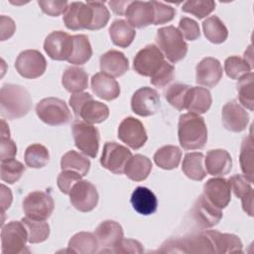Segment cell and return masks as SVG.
Returning <instances> with one entry per match:
<instances>
[{
	"label": "cell",
	"instance_id": "1",
	"mask_svg": "<svg viewBox=\"0 0 254 254\" xmlns=\"http://www.w3.org/2000/svg\"><path fill=\"white\" fill-rule=\"evenodd\" d=\"M32 107L29 91L19 84H4L0 90V111L3 119L14 120L27 115Z\"/></svg>",
	"mask_w": 254,
	"mask_h": 254
},
{
	"label": "cell",
	"instance_id": "2",
	"mask_svg": "<svg viewBox=\"0 0 254 254\" xmlns=\"http://www.w3.org/2000/svg\"><path fill=\"white\" fill-rule=\"evenodd\" d=\"M178 136L185 150H200L207 141V128L204 119L198 114L185 113L179 118Z\"/></svg>",
	"mask_w": 254,
	"mask_h": 254
},
{
	"label": "cell",
	"instance_id": "3",
	"mask_svg": "<svg viewBox=\"0 0 254 254\" xmlns=\"http://www.w3.org/2000/svg\"><path fill=\"white\" fill-rule=\"evenodd\" d=\"M156 42L161 52L171 63H178L183 60L188 53V45L183 35L174 26L160 28L157 31Z\"/></svg>",
	"mask_w": 254,
	"mask_h": 254
},
{
	"label": "cell",
	"instance_id": "4",
	"mask_svg": "<svg viewBox=\"0 0 254 254\" xmlns=\"http://www.w3.org/2000/svg\"><path fill=\"white\" fill-rule=\"evenodd\" d=\"M36 113L44 123L51 126L66 124L71 119L66 103L57 97H47L38 102Z\"/></svg>",
	"mask_w": 254,
	"mask_h": 254
},
{
	"label": "cell",
	"instance_id": "5",
	"mask_svg": "<svg viewBox=\"0 0 254 254\" xmlns=\"http://www.w3.org/2000/svg\"><path fill=\"white\" fill-rule=\"evenodd\" d=\"M74 144L84 155L95 158L99 149V131L96 127L83 121L76 120L72 124Z\"/></svg>",
	"mask_w": 254,
	"mask_h": 254
},
{
	"label": "cell",
	"instance_id": "6",
	"mask_svg": "<svg viewBox=\"0 0 254 254\" xmlns=\"http://www.w3.org/2000/svg\"><path fill=\"white\" fill-rule=\"evenodd\" d=\"M27 241L28 234L22 221H10L2 225L1 252L3 254L23 253Z\"/></svg>",
	"mask_w": 254,
	"mask_h": 254
},
{
	"label": "cell",
	"instance_id": "7",
	"mask_svg": "<svg viewBox=\"0 0 254 254\" xmlns=\"http://www.w3.org/2000/svg\"><path fill=\"white\" fill-rule=\"evenodd\" d=\"M22 205L26 216L36 220L48 219L55 208V202L52 195L41 190L30 192L23 199Z\"/></svg>",
	"mask_w": 254,
	"mask_h": 254
},
{
	"label": "cell",
	"instance_id": "8",
	"mask_svg": "<svg viewBox=\"0 0 254 254\" xmlns=\"http://www.w3.org/2000/svg\"><path fill=\"white\" fill-rule=\"evenodd\" d=\"M132 157L131 151L116 142H106L103 146L100 164L113 174L121 175Z\"/></svg>",
	"mask_w": 254,
	"mask_h": 254
},
{
	"label": "cell",
	"instance_id": "9",
	"mask_svg": "<svg viewBox=\"0 0 254 254\" xmlns=\"http://www.w3.org/2000/svg\"><path fill=\"white\" fill-rule=\"evenodd\" d=\"M161 50L151 44L140 50L134 58L133 68L134 70L143 75L151 77L166 62Z\"/></svg>",
	"mask_w": 254,
	"mask_h": 254
},
{
	"label": "cell",
	"instance_id": "10",
	"mask_svg": "<svg viewBox=\"0 0 254 254\" xmlns=\"http://www.w3.org/2000/svg\"><path fill=\"white\" fill-rule=\"evenodd\" d=\"M15 67L21 76L33 79L44 74L47 68V61L39 51L26 50L17 57Z\"/></svg>",
	"mask_w": 254,
	"mask_h": 254
},
{
	"label": "cell",
	"instance_id": "11",
	"mask_svg": "<svg viewBox=\"0 0 254 254\" xmlns=\"http://www.w3.org/2000/svg\"><path fill=\"white\" fill-rule=\"evenodd\" d=\"M73 49V36L64 31H54L47 36L44 50L55 61H67Z\"/></svg>",
	"mask_w": 254,
	"mask_h": 254
},
{
	"label": "cell",
	"instance_id": "12",
	"mask_svg": "<svg viewBox=\"0 0 254 254\" xmlns=\"http://www.w3.org/2000/svg\"><path fill=\"white\" fill-rule=\"evenodd\" d=\"M70 203L81 212H88L98 203V192L94 185L88 181H79L69 191Z\"/></svg>",
	"mask_w": 254,
	"mask_h": 254
},
{
	"label": "cell",
	"instance_id": "13",
	"mask_svg": "<svg viewBox=\"0 0 254 254\" xmlns=\"http://www.w3.org/2000/svg\"><path fill=\"white\" fill-rule=\"evenodd\" d=\"M118 138L133 150H138L145 145L148 136L143 123L134 118H124L118 127Z\"/></svg>",
	"mask_w": 254,
	"mask_h": 254
},
{
	"label": "cell",
	"instance_id": "14",
	"mask_svg": "<svg viewBox=\"0 0 254 254\" xmlns=\"http://www.w3.org/2000/svg\"><path fill=\"white\" fill-rule=\"evenodd\" d=\"M161 106L160 95L154 88L144 86L137 89L131 98V108L139 116L147 117L157 113Z\"/></svg>",
	"mask_w": 254,
	"mask_h": 254
},
{
	"label": "cell",
	"instance_id": "15",
	"mask_svg": "<svg viewBox=\"0 0 254 254\" xmlns=\"http://www.w3.org/2000/svg\"><path fill=\"white\" fill-rule=\"evenodd\" d=\"M92 9L87 3L71 2L68 4L65 12L64 13L63 20L68 30H89L92 22Z\"/></svg>",
	"mask_w": 254,
	"mask_h": 254
},
{
	"label": "cell",
	"instance_id": "16",
	"mask_svg": "<svg viewBox=\"0 0 254 254\" xmlns=\"http://www.w3.org/2000/svg\"><path fill=\"white\" fill-rule=\"evenodd\" d=\"M191 212L196 223L202 228L213 227L222 218L221 209L213 205L203 194L197 197Z\"/></svg>",
	"mask_w": 254,
	"mask_h": 254
},
{
	"label": "cell",
	"instance_id": "17",
	"mask_svg": "<svg viewBox=\"0 0 254 254\" xmlns=\"http://www.w3.org/2000/svg\"><path fill=\"white\" fill-rule=\"evenodd\" d=\"M222 66L215 58L202 59L195 68V82L199 85L212 88L222 78Z\"/></svg>",
	"mask_w": 254,
	"mask_h": 254
},
{
	"label": "cell",
	"instance_id": "18",
	"mask_svg": "<svg viewBox=\"0 0 254 254\" xmlns=\"http://www.w3.org/2000/svg\"><path fill=\"white\" fill-rule=\"evenodd\" d=\"M213 205L222 209L231 199V189L227 180L223 178L209 179L203 186L202 193Z\"/></svg>",
	"mask_w": 254,
	"mask_h": 254
},
{
	"label": "cell",
	"instance_id": "19",
	"mask_svg": "<svg viewBox=\"0 0 254 254\" xmlns=\"http://www.w3.org/2000/svg\"><path fill=\"white\" fill-rule=\"evenodd\" d=\"M221 118L225 129L236 133L243 131L249 122V114L236 100L228 101L222 107Z\"/></svg>",
	"mask_w": 254,
	"mask_h": 254
},
{
	"label": "cell",
	"instance_id": "20",
	"mask_svg": "<svg viewBox=\"0 0 254 254\" xmlns=\"http://www.w3.org/2000/svg\"><path fill=\"white\" fill-rule=\"evenodd\" d=\"M127 22L133 27L142 29L154 24V8L151 1H131L125 12Z\"/></svg>",
	"mask_w": 254,
	"mask_h": 254
},
{
	"label": "cell",
	"instance_id": "21",
	"mask_svg": "<svg viewBox=\"0 0 254 254\" xmlns=\"http://www.w3.org/2000/svg\"><path fill=\"white\" fill-rule=\"evenodd\" d=\"M99 65L102 72L112 77H119L129 69L128 59L123 53L116 50H110L101 55Z\"/></svg>",
	"mask_w": 254,
	"mask_h": 254
},
{
	"label": "cell",
	"instance_id": "22",
	"mask_svg": "<svg viewBox=\"0 0 254 254\" xmlns=\"http://www.w3.org/2000/svg\"><path fill=\"white\" fill-rule=\"evenodd\" d=\"M204 167L206 173L211 176L220 177L227 175L232 168L231 156L223 149L210 150L204 158Z\"/></svg>",
	"mask_w": 254,
	"mask_h": 254
},
{
	"label": "cell",
	"instance_id": "23",
	"mask_svg": "<svg viewBox=\"0 0 254 254\" xmlns=\"http://www.w3.org/2000/svg\"><path fill=\"white\" fill-rule=\"evenodd\" d=\"M94 235L98 241L99 246L109 248L106 252L110 250L123 238V228L122 226L114 220H104L95 229Z\"/></svg>",
	"mask_w": 254,
	"mask_h": 254
},
{
	"label": "cell",
	"instance_id": "24",
	"mask_svg": "<svg viewBox=\"0 0 254 254\" xmlns=\"http://www.w3.org/2000/svg\"><path fill=\"white\" fill-rule=\"evenodd\" d=\"M91 89L101 99L110 101L116 99L120 94L119 83L104 72H97L91 78Z\"/></svg>",
	"mask_w": 254,
	"mask_h": 254
},
{
	"label": "cell",
	"instance_id": "25",
	"mask_svg": "<svg viewBox=\"0 0 254 254\" xmlns=\"http://www.w3.org/2000/svg\"><path fill=\"white\" fill-rule=\"evenodd\" d=\"M211 102L212 98L208 89L199 86H190L187 95L185 109L190 111V113L203 114L210 108Z\"/></svg>",
	"mask_w": 254,
	"mask_h": 254
},
{
	"label": "cell",
	"instance_id": "26",
	"mask_svg": "<svg viewBox=\"0 0 254 254\" xmlns=\"http://www.w3.org/2000/svg\"><path fill=\"white\" fill-rule=\"evenodd\" d=\"M212 241L215 253H241L243 245L240 238L230 233H220L216 230H206Z\"/></svg>",
	"mask_w": 254,
	"mask_h": 254
},
{
	"label": "cell",
	"instance_id": "27",
	"mask_svg": "<svg viewBox=\"0 0 254 254\" xmlns=\"http://www.w3.org/2000/svg\"><path fill=\"white\" fill-rule=\"evenodd\" d=\"M133 208L142 215H150L157 210L158 201L154 192L145 187H138L131 195Z\"/></svg>",
	"mask_w": 254,
	"mask_h": 254
},
{
	"label": "cell",
	"instance_id": "28",
	"mask_svg": "<svg viewBox=\"0 0 254 254\" xmlns=\"http://www.w3.org/2000/svg\"><path fill=\"white\" fill-rule=\"evenodd\" d=\"M109 36L115 46L127 48L132 44L136 36V31L127 21L117 19L109 27Z\"/></svg>",
	"mask_w": 254,
	"mask_h": 254
},
{
	"label": "cell",
	"instance_id": "29",
	"mask_svg": "<svg viewBox=\"0 0 254 254\" xmlns=\"http://www.w3.org/2000/svg\"><path fill=\"white\" fill-rule=\"evenodd\" d=\"M62 83L68 92H82L88 87V75L81 67L69 66L63 73Z\"/></svg>",
	"mask_w": 254,
	"mask_h": 254
},
{
	"label": "cell",
	"instance_id": "30",
	"mask_svg": "<svg viewBox=\"0 0 254 254\" xmlns=\"http://www.w3.org/2000/svg\"><path fill=\"white\" fill-rule=\"evenodd\" d=\"M152 171V162L144 155L136 154L128 161L124 173L130 180L141 182L148 178Z\"/></svg>",
	"mask_w": 254,
	"mask_h": 254
},
{
	"label": "cell",
	"instance_id": "31",
	"mask_svg": "<svg viewBox=\"0 0 254 254\" xmlns=\"http://www.w3.org/2000/svg\"><path fill=\"white\" fill-rule=\"evenodd\" d=\"M204 156L200 152L187 153L183 160L182 170L190 180L202 181L206 176L204 168Z\"/></svg>",
	"mask_w": 254,
	"mask_h": 254
},
{
	"label": "cell",
	"instance_id": "32",
	"mask_svg": "<svg viewBox=\"0 0 254 254\" xmlns=\"http://www.w3.org/2000/svg\"><path fill=\"white\" fill-rule=\"evenodd\" d=\"M98 241L94 234L90 232H78L68 241L67 251L79 254H93L97 252Z\"/></svg>",
	"mask_w": 254,
	"mask_h": 254
},
{
	"label": "cell",
	"instance_id": "33",
	"mask_svg": "<svg viewBox=\"0 0 254 254\" xmlns=\"http://www.w3.org/2000/svg\"><path fill=\"white\" fill-rule=\"evenodd\" d=\"M109 116V108L106 104L90 99L83 104L79 117L88 124H96L105 121Z\"/></svg>",
	"mask_w": 254,
	"mask_h": 254
},
{
	"label": "cell",
	"instance_id": "34",
	"mask_svg": "<svg viewBox=\"0 0 254 254\" xmlns=\"http://www.w3.org/2000/svg\"><path fill=\"white\" fill-rule=\"evenodd\" d=\"M182 158V151L177 146L167 145L161 147L154 155L155 164L163 170L176 169Z\"/></svg>",
	"mask_w": 254,
	"mask_h": 254
},
{
	"label": "cell",
	"instance_id": "35",
	"mask_svg": "<svg viewBox=\"0 0 254 254\" xmlns=\"http://www.w3.org/2000/svg\"><path fill=\"white\" fill-rule=\"evenodd\" d=\"M202 30L205 38L213 44H221L228 37L227 28L217 16L206 18L202 22Z\"/></svg>",
	"mask_w": 254,
	"mask_h": 254
},
{
	"label": "cell",
	"instance_id": "36",
	"mask_svg": "<svg viewBox=\"0 0 254 254\" xmlns=\"http://www.w3.org/2000/svg\"><path fill=\"white\" fill-rule=\"evenodd\" d=\"M92 56V48L85 35L73 36V49L67 62L72 64H84Z\"/></svg>",
	"mask_w": 254,
	"mask_h": 254
},
{
	"label": "cell",
	"instance_id": "37",
	"mask_svg": "<svg viewBox=\"0 0 254 254\" xmlns=\"http://www.w3.org/2000/svg\"><path fill=\"white\" fill-rule=\"evenodd\" d=\"M23 222L27 234L28 242L32 244L41 243L46 241L50 236V226L45 220H36L29 217H23L21 219Z\"/></svg>",
	"mask_w": 254,
	"mask_h": 254
},
{
	"label": "cell",
	"instance_id": "38",
	"mask_svg": "<svg viewBox=\"0 0 254 254\" xmlns=\"http://www.w3.org/2000/svg\"><path fill=\"white\" fill-rule=\"evenodd\" d=\"M62 170H69L78 173L82 177L87 175L90 169V161L76 151L66 152L61 159Z\"/></svg>",
	"mask_w": 254,
	"mask_h": 254
},
{
	"label": "cell",
	"instance_id": "39",
	"mask_svg": "<svg viewBox=\"0 0 254 254\" xmlns=\"http://www.w3.org/2000/svg\"><path fill=\"white\" fill-rule=\"evenodd\" d=\"M49 160L50 154L44 145L32 144L25 151V163L29 168H43L49 163Z\"/></svg>",
	"mask_w": 254,
	"mask_h": 254
},
{
	"label": "cell",
	"instance_id": "40",
	"mask_svg": "<svg viewBox=\"0 0 254 254\" xmlns=\"http://www.w3.org/2000/svg\"><path fill=\"white\" fill-rule=\"evenodd\" d=\"M253 152H254L253 137H252V134H249L246 138H244L242 142L239 162H240V167L244 176L252 183L254 178L253 177Z\"/></svg>",
	"mask_w": 254,
	"mask_h": 254
},
{
	"label": "cell",
	"instance_id": "41",
	"mask_svg": "<svg viewBox=\"0 0 254 254\" xmlns=\"http://www.w3.org/2000/svg\"><path fill=\"white\" fill-rule=\"evenodd\" d=\"M253 79L254 74L252 71L244 74L238 79L237 83V92L240 103L253 111L254 109V97H253Z\"/></svg>",
	"mask_w": 254,
	"mask_h": 254
},
{
	"label": "cell",
	"instance_id": "42",
	"mask_svg": "<svg viewBox=\"0 0 254 254\" xmlns=\"http://www.w3.org/2000/svg\"><path fill=\"white\" fill-rule=\"evenodd\" d=\"M252 66L243 59L237 56L229 57L224 62V70L228 77L239 79L244 74L250 72Z\"/></svg>",
	"mask_w": 254,
	"mask_h": 254
},
{
	"label": "cell",
	"instance_id": "43",
	"mask_svg": "<svg viewBox=\"0 0 254 254\" xmlns=\"http://www.w3.org/2000/svg\"><path fill=\"white\" fill-rule=\"evenodd\" d=\"M190 86L188 84L183 83H175L172 84L167 92H166V99L167 101L176 109L184 110L186 107V99L188 92Z\"/></svg>",
	"mask_w": 254,
	"mask_h": 254
},
{
	"label": "cell",
	"instance_id": "44",
	"mask_svg": "<svg viewBox=\"0 0 254 254\" xmlns=\"http://www.w3.org/2000/svg\"><path fill=\"white\" fill-rule=\"evenodd\" d=\"M25 173V166L15 160L1 161V180L8 184H14L19 181Z\"/></svg>",
	"mask_w": 254,
	"mask_h": 254
},
{
	"label": "cell",
	"instance_id": "45",
	"mask_svg": "<svg viewBox=\"0 0 254 254\" xmlns=\"http://www.w3.org/2000/svg\"><path fill=\"white\" fill-rule=\"evenodd\" d=\"M215 9V2L212 0H189L183 4L182 10L192 14L198 19L208 16Z\"/></svg>",
	"mask_w": 254,
	"mask_h": 254
},
{
	"label": "cell",
	"instance_id": "46",
	"mask_svg": "<svg viewBox=\"0 0 254 254\" xmlns=\"http://www.w3.org/2000/svg\"><path fill=\"white\" fill-rule=\"evenodd\" d=\"M104 1H88L87 4L91 7L93 16L89 30H100L106 26L109 21L110 14L104 5Z\"/></svg>",
	"mask_w": 254,
	"mask_h": 254
},
{
	"label": "cell",
	"instance_id": "47",
	"mask_svg": "<svg viewBox=\"0 0 254 254\" xmlns=\"http://www.w3.org/2000/svg\"><path fill=\"white\" fill-rule=\"evenodd\" d=\"M228 183L235 196L241 199L253 193L252 182L249 181L244 175H234L229 178Z\"/></svg>",
	"mask_w": 254,
	"mask_h": 254
},
{
	"label": "cell",
	"instance_id": "48",
	"mask_svg": "<svg viewBox=\"0 0 254 254\" xmlns=\"http://www.w3.org/2000/svg\"><path fill=\"white\" fill-rule=\"evenodd\" d=\"M154 8V24L153 25H162L168 22H171L175 15L176 9L170 5H167L158 1H151Z\"/></svg>",
	"mask_w": 254,
	"mask_h": 254
},
{
	"label": "cell",
	"instance_id": "49",
	"mask_svg": "<svg viewBox=\"0 0 254 254\" xmlns=\"http://www.w3.org/2000/svg\"><path fill=\"white\" fill-rule=\"evenodd\" d=\"M175 76V67L173 64L165 62L163 65L151 76V83L157 87H164L169 84Z\"/></svg>",
	"mask_w": 254,
	"mask_h": 254
},
{
	"label": "cell",
	"instance_id": "50",
	"mask_svg": "<svg viewBox=\"0 0 254 254\" xmlns=\"http://www.w3.org/2000/svg\"><path fill=\"white\" fill-rule=\"evenodd\" d=\"M81 178L82 176L76 172L64 170L62 173H60L58 177V181H57L58 187L63 193L68 194L71 188L74 186V184L81 181Z\"/></svg>",
	"mask_w": 254,
	"mask_h": 254
},
{
	"label": "cell",
	"instance_id": "51",
	"mask_svg": "<svg viewBox=\"0 0 254 254\" xmlns=\"http://www.w3.org/2000/svg\"><path fill=\"white\" fill-rule=\"evenodd\" d=\"M179 31L189 41H194L200 36L198 24L188 17H183L179 23Z\"/></svg>",
	"mask_w": 254,
	"mask_h": 254
},
{
	"label": "cell",
	"instance_id": "52",
	"mask_svg": "<svg viewBox=\"0 0 254 254\" xmlns=\"http://www.w3.org/2000/svg\"><path fill=\"white\" fill-rule=\"evenodd\" d=\"M38 5L42 9V11L52 17H58L62 13H64L68 3L67 1H56V0H46V1H38Z\"/></svg>",
	"mask_w": 254,
	"mask_h": 254
},
{
	"label": "cell",
	"instance_id": "53",
	"mask_svg": "<svg viewBox=\"0 0 254 254\" xmlns=\"http://www.w3.org/2000/svg\"><path fill=\"white\" fill-rule=\"evenodd\" d=\"M111 253H132L141 254L144 252L142 244L134 239L122 238L111 250Z\"/></svg>",
	"mask_w": 254,
	"mask_h": 254
},
{
	"label": "cell",
	"instance_id": "54",
	"mask_svg": "<svg viewBox=\"0 0 254 254\" xmlns=\"http://www.w3.org/2000/svg\"><path fill=\"white\" fill-rule=\"evenodd\" d=\"M17 154V146L10 136H1L0 143V159L1 161H7L14 159Z\"/></svg>",
	"mask_w": 254,
	"mask_h": 254
},
{
	"label": "cell",
	"instance_id": "55",
	"mask_svg": "<svg viewBox=\"0 0 254 254\" xmlns=\"http://www.w3.org/2000/svg\"><path fill=\"white\" fill-rule=\"evenodd\" d=\"M90 99H93V97L88 92H77L71 94L69 97V105L77 117H79V112L83 104Z\"/></svg>",
	"mask_w": 254,
	"mask_h": 254
},
{
	"label": "cell",
	"instance_id": "56",
	"mask_svg": "<svg viewBox=\"0 0 254 254\" xmlns=\"http://www.w3.org/2000/svg\"><path fill=\"white\" fill-rule=\"evenodd\" d=\"M0 27H1V41H5L11 38L16 30V25L14 21L7 16L2 15L0 17Z\"/></svg>",
	"mask_w": 254,
	"mask_h": 254
},
{
	"label": "cell",
	"instance_id": "57",
	"mask_svg": "<svg viewBox=\"0 0 254 254\" xmlns=\"http://www.w3.org/2000/svg\"><path fill=\"white\" fill-rule=\"evenodd\" d=\"M12 203V192L11 190L8 189L5 185H1V208H2V214H4V211L10 207Z\"/></svg>",
	"mask_w": 254,
	"mask_h": 254
},
{
	"label": "cell",
	"instance_id": "58",
	"mask_svg": "<svg viewBox=\"0 0 254 254\" xmlns=\"http://www.w3.org/2000/svg\"><path fill=\"white\" fill-rule=\"evenodd\" d=\"M131 1H109L107 2L108 5L110 6V8L112 9V11L119 15V16H122V15H125V12L127 10V7L128 5L130 4Z\"/></svg>",
	"mask_w": 254,
	"mask_h": 254
}]
</instances>
